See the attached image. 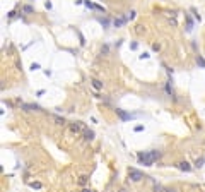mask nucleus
<instances>
[{"mask_svg": "<svg viewBox=\"0 0 205 192\" xmlns=\"http://www.w3.org/2000/svg\"><path fill=\"white\" fill-rule=\"evenodd\" d=\"M156 158H159V153H156V151L147 153V154H138V159H140L145 166H150V165L154 163V159H156Z\"/></svg>", "mask_w": 205, "mask_h": 192, "instance_id": "nucleus-1", "label": "nucleus"}, {"mask_svg": "<svg viewBox=\"0 0 205 192\" xmlns=\"http://www.w3.org/2000/svg\"><path fill=\"white\" fill-rule=\"evenodd\" d=\"M128 173H130V178H132L133 182H138L140 178H144L142 173H140V172H137V170H133V168H130V172H128Z\"/></svg>", "mask_w": 205, "mask_h": 192, "instance_id": "nucleus-2", "label": "nucleus"}, {"mask_svg": "<svg viewBox=\"0 0 205 192\" xmlns=\"http://www.w3.org/2000/svg\"><path fill=\"white\" fill-rule=\"evenodd\" d=\"M80 129H82V127H80L79 122H75V124L70 125V130H72V132H80Z\"/></svg>", "mask_w": 205, "mask_h": 192, "instance_id": "nucleus-3", "label": "nucleus"}, {"mask_svg": "<svg viewBox=\"0 0 205 192\" xmlns=\"http://www.w3.org/2000/svg\"><path fill=\"white\" fill-rule=\"evenodd\" d=\"M92 86H94L96 89H102V82H101V81H97V79H92Z\"/></svg>", "mask_w": 205, "mask_h": 192, "instance_id": "nucleus-4", "label": "nucleus"}, {"mask_svg": "<svg viewBox=\"0 0 205 192\" xmlns=\"http://www.w3.org/2000/svg\"><path fill=\"white\" fill-rule=\"evenodd\" d=\"M180 168H181V170H185V172H190V170H191V166H190V165H188L186 161H183V163H180Z\"/></svg>", "mask_w": 205, "mask_h": 192, "instance_id": "nucleus-5", "label": "nucleus"}, {"mask_svg": "<svg viewBox=\"0 0 205 192\" xmlns=\"http://www.w3.org/2000/svg\"><path fill=\"white\" fill-rule=\"evenodd\" d=\"M84 136H85V139H89V141H91L92 137H94V132H92V130H87V132H85Z\"/></svg>", "mask_w": 205, "mask_h": 192, "instance_id": "nucleus-6", "label": "nucleus"}, {"mask_svg": "<svg viewBox=\"0 0 205 192\" xmlns=\"http://www.w3.org/2000/svg\"><path fill=\"white\" fill-rule=\"evenodd\" d=\"M126 23V19H116L114 21V26H121V24H125Z\"/></svg>", "mask_w": 205, "mask_h": 192, "instance_id": "nucleus-7", "label": "nucleus"}, {"mask_svg": "<svg viewBox=\"0 0 205 192\" xmlns=\"http://www.w3.org/2000/svg\"><path fill=\"white\" fill-rule=\"evenodd\" d=\"M31 187H33V189H41V184H40V182H33Z\"/></svg>", "mask_w": 205, "mask_h": 192, "instance_id": "nucleus-8", "label": "nucleus"}, {"mask_svg": "<svg viewBox=\"0 0 205 192\" xmlns=\"http://www.w3.org/2000/svg\"><path fill=\"white\" fill-rule=\"evenodd\" d=\"M55 122H57L58 125H63L65 122H63V119H60V117H55Z\"/></svg>", "mask_w": 205, "mask_h": 192, "instance_id": "nucleus-9", "label": "nucleus"}, {"mask_svg": "<svg viewBox=\"0 0 205 192\" xmlns=\"http://www.w3.org/2000/svg\"><path fill=\"white\" fill-rule=\"evenodd\" d=\"M24 12H33V7H31V5H26V7H24Z\"/></svg>", "mask_w": 205, "mask_h": 192, "instance_id": "nucleus-10", "label": "nucleus"}, {"mask_svg": "<svg viewBox=\"0 0 205 192\" xmlns=\"http://www.w3.org/2000/svg\"><path fill=\"white\" fill-rule=\"evenodd\" d=\"M31 69H33V70H38V69H40V65H38V63H33V65H31Z\"/></svg>", "mask_w": 205, "mask_h": 192, "instance_id": "nucleus-11", "label": "nucleus"}, {"mask_svg": "<svg viewBox=\"0 0 205 192\" xmlns=\"http://www.w3.org/2000/svg\"><path fill=\"white\" fill-rule=\"evenodd\" d=\"M166 192H176L174 189H166Z\"/></svg>", "mask_w": 205, "mask_h": 192, "instance_id": "nucleus-12", "label": "nucleus"}, {"mask_svg": "<svg viewBox=\"0 0 205 192\" xmlns=\"http://www.w3.org/2000/svg\"><path fill=\"white\" fill-rule=\"evenodd\" d=\"M82 192H91V190H87V189H84V190H82Z\"/></svg>", "mask_w": 205, "mask_h": 192, "instance_id": "nucleus-13", "label": "nucleus"}]
</instances>
